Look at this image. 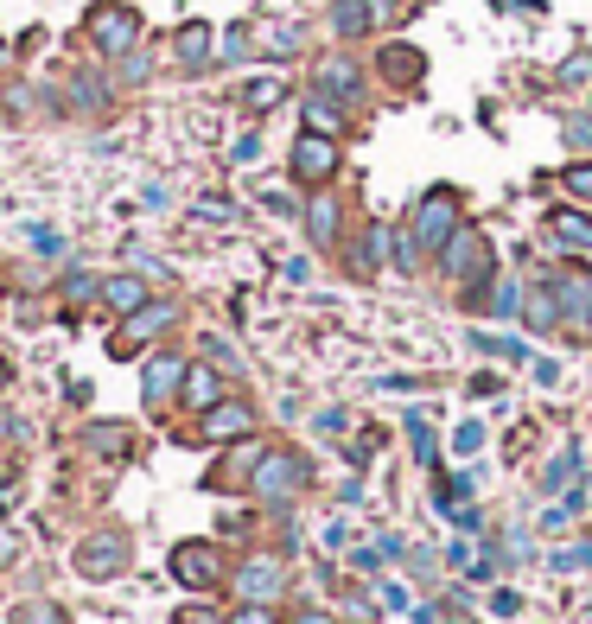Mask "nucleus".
<instances>
[{"label": "nucleus", "instance_id": "7ed1b4c3", "mask_svg": "<svg viewBox=\"0 0 592 624\" xmlns=\"http://www.w3.org/2000/svg\"><path fill=\"white\" fill-rule=\"evenodd\" d=\"M452 230H459V198L433 192V198H421V211H414V236L408 242H421V249H446Z\"/></svg>", "mask_w": 592, "mask_h": 624}, {"label": "nucleus", "instance_id": "bb28decb", "mask_svg": "<svg viewBox=\"0 0 592 624\" xmlns=\"http://www.w3.org/2000/svg\"><path fill=\"white\" fill-rule=\"evenodd\" d=\"M217 58H249V32H242V26H230V32H223V51H217Z\"/></svg>", "mask_w": 592, "mask_h": 624}, {"label": "nucleus", "instance_id": "f257e3e1", "mask_svg": "<svg viewBox=\"0 0 592 624\" xmlns=\"http://www.w3.org/2000/svg\"><path fill=\"white\" fill-rule=\"evenodd\" d=\"M83 32H90V45L102 51V58H121V51H134V39H141V13L121 7V0H96Z\"/></svg>", "mask_w": 592, "mask_h": 624}, {"label": "nucleus", "instance_id": "4c0bfd02", "mask_svg": "<svg viewBox=\"0 0 592 624\" xmlns=\"http://www.w3.org/2000/svg\"><path fill=\"white\" fill-rule=\"evenodd\" d=\"M293 624H332V618H325V612H300V618H293Z\"/></svg>", "mask_w": 592, "mask_h": 624}, {"label": "nucleus", "instance_id": "7c9ffc66", "mask_svg": "<svg viewBox=\"0 0 592 624\" xmlns=\"http://www.w3.org/2000/svg\"><path fill=\"white\" fill-rule=\"evenodd\" d=\"M592 77V58H586V51H580V58H567L561 64V83H586Z\"/></svg>", "mask_w": 592, "mask_h": 624}, {"label": "nucleus", "instance_id": "6ab92c4d", "mask_svg": "<svg viewBox=\"0 0 592 624\" xmlns=\"http://www.w3.org/2000/svg\"><path fill=\"white\" fill-rule=\"evenodd\" d=\"M83 446H96V453H128V446H134V427L96 421V427H83Z\"/></svg>", "mask_w": 592, "mask_h": 624}, {"label": "nucleus", "instance_id": "c756f323", "mask_svg": "<svg viewBox=\"0 0 592 624\" xmlns=\"http://www.w3.org/2000/svg\"><path fill=\"white\" fill-rule=\"evenodd\" d=\"M586 561H592V542H573V548L554 554V567H586Z\"/></svg>", "mask_w": 592, "mask_h": 624}, {"label": "nucleus", "instance_id": "423d86ee", "mask_svg": "<svg viewBox=\"0 0 592 624\" xmlns=\"http://www.w3.org/2000/svg\"><path fill=\"white\" fill-rule=\"evenodd\" d=\"M440 262L452 281H472V274H491V242H484L478 230H452V242L440 249Z\"/></svg>", "mask_w": 592, "mask_h": 624}, {"label": "nucleus", "instance_id": "f03ea898", "mask_svg": "<svg viewBox=\"0 0 592 624\" xmlns=\"http://www.w3.org/2000/svg\"><path fill=\"white\" fill-rule=\"evenodd\" d=\"M293 179H300V185H325V179H338V134L306 128L300 141H293Z\"/></svg>", "mask_w": 592, "mask_h": 624}, {"label": "nucleus", "instance_id": "9b49d317", "mask_svg": "<svg viewBox=\"0 0 592 624\" xmlns=\"http://www.w3.org/2000/svg\"><path fill=\"white\" fill-rule=\"evenodd\" d=\"M185 402L191 408H217L223 402V376L211 363H185Z\"/></svg>", "mask_w": 592, "mask_h": 624}, {"label": "nucleus", "instance_id": "c85d7f7f", "mask_svg": "<svg viewBox=\"0 0 592 624\" xmlns=\"http://www.w3.org/2000/svg\"><path fill=\"white\" fill-rule=\"evenodd\" d=\"M32 249H39V255H64V236H58V230H45V223H39V230H32Z\"/></svg>", "mask_w": 592, "mask_h": 624}, {"label": "nucleus", "instance_id": "a211bd4d", "mask_svg": "<svg viewBox=\"0 0 592 624\" xmlns=\"http://www.w3.org/2000/svg\"><path fill=\"white\" fill-rule=\"evenodd\" d=\"M281 96H287L281 77H249V83H242V109H249V115H268Z\"/></svg>", "mask_w": 592, "mask_h": 624}, {"label": "nucleus", "instance_id": "39448f33", "mask_svg": "<svg viewBox=\"0 0 592 624\" xmlns=\"http://www.w3.org/2000/svg\"><path fill=\"white\" fill-rule=\"evenodd\" d=\"M281 593H287V561H274V554H261V561L236 567V599H249V605H268V599H281Z\"/></svg>", "mask_w": 592, "mask_h": 624}, {"label": "nucleus", "instance_id": "e433bc0d", "mask_svg": "<svg viewBox=\"0 0 592 624\" xmlns=\"http://www.w3.org/2000/svg\"><path fill=\"white\" fill-rule=\"evenodd\" d=\"M13 554H20V548H13V535L0 529V561H13Z\"/></svg>", "mask_w": 592, "mask_h": 624}, {"label": "nucleus", "instance_id": "4be33fe9", "mask_svg": "<svg viewBox=\"0 0 592 624\" xmlns=\"http://www.w3.org/2000/svg\"><path fill=\"white\" fill-rule=\"evenodd\" d=\"M306 128H319V134H338L344 128V115L332 109L325 96H306Z\"/></svg>", "mask_w": 592, "mask_h": 624}, {"label": "nucleus", "instance_id": "c9c22d12", "mask_svg": "<svg viewBox=\"0 0 592 624\" xmlns=\"http://www.w3.org/2000/svg\"><path fill=\"white\" fill-rule=\"evenodd\" d=\"M179 624H223L217 612H179Z\"/></svg>", "mask_w": 592, "mask_h": 624}, {"label": "nucleus", "instance_id": "58836bf2", "mask_svg": "<svg viewBox=\"0 0 592 624\" xmlns=\"http://www.w3.org/2000/svg\"><path fill=\"white\" fill-rule=\"evenodd\" d=\"M586 332H592V312H586Z\"/></svg>", "mask_w": 592, "mask_h": 624}, {"label": "nucleus", "instance_id": "a878e982", "mask_svg": "<svg viewBox=\"0 0 592 624\" xmlns=\"http://www.w3.org/2000/svg\"><path fill=\"white\" fill-rule=\"evenodd\" d=\"M522 312H529V325H542V332H548V325H554V319H561V306H554V300H548V293H535V300H529V306H522Z\"/></svg>", "mask_w": 592, "mask_h": 624}, {"label": "nucleus", "instance_id": "b1692460", "mask_svg": "<svg viewBox=\"0 0 592 624\" xmlns=\"http://www.w3.org/2000/svg\"><path fill=\"white\" fill-rule=\"evenodd\" d=\"M319 83H325V90H357V64L325 58V64H319Z\"/></svg>", "mask_w": 592, "mask_h": 624}, {"label": "nucleus", "instance_id": "20e7f679", "mask_svg": "<svg viewBox=\"0 0 592 624\" xmlns=\"http://www.w3.org/2000/svg\"><path fill=\"white\" fill-rule=\"evenodd\" d=\"M172 319H179V306H172V300H147L141 312H128V325H121V338L109 344V351H115V357H134L147 338H160Z\"/></svg>", "mask_w": 592, "mask_h": 624}, {"label": "nucleus", "instance_id": "5701e85b", "mask_svg": "<svg viewBox=\"0 0 592 624\" xmlns=\"http://www.w3.org/2000/svg\"><path fill=\"white\" fill-rule=\"evenodd\" d=\"M472 344H478V351H497L503 363H522V357H529L516 338H503V332H472Z\"/></svg>", "mask_w": 592, "mask_h": 624}, {"label": "nucleus", "instance_id": "6e6552de", "mask_svg": "<svg viewBox=\"0 0 592 624\" xmlns=\"http://www.w3.org/2000/svg\"><path fill=\"white\" fill-rule=\"evenodd\" d=\"M172 574L204 593V586H217L223 561H217V548H211V542H179V548H172Z\"/></svg>", "mask_w": 592, "mask_h": 624}, {"label": "nucleus", "instance_id": "72a5a7b5", "mask_svg": "<svg viewBox=\"0 0 592 624\" xmlns=\"http://www.w3.org/2000/svg\"><path fill=\"white\" fill-rule=\"evenodd\" d=\"M312 427H319V433H344V414H338V408H325V414H319Z\"/></svg>", "mask_w": 592, "mask_h": 624}, {"label": "nucleus", "instance_id": "393cba45", "mask_svg": "<svg viewBox=\"0 0 592 624\" xmlns=\"http://www.w3.org/2000/svg\"><path fill=\"white\" fill-rule=\"evenodd\" d=\"M561 185H567V192H573V198H580V204H592V160H580V166H567V172H561Z\"/></svg>", "mask_w": 592, "mask_h": 624}, {"label": "nucleus", "instance_id": "473e14b6", "mask_svg": "<svg viewBox=\"0 0 592 624\" xmlns=\"http://www.w3.org/2000/svg\"><path fill=\"white\" fill-rule=\"evenodd\" d=\"M491 612H497V618H516L522 599H516V593H491Z\"/></svg>", "mask_w": 592, "mask_h": 624}, {"label": "nucleus", "instance_id": "0eeeda50", "mask_svg": "<svg viewBox=\"0 0 592 624\" xmlns=\"http://www.w3.org/2000/svg\"><path fill=\"white\" fill-rule=\"evenodd\" d=\"M300 484H306V465L300 459H293V453H268V459L255 465V484H249V491L255 497H287V491H300Z\"/></svg>", "mask_w": 592, "mask_h": 624}, {"label": "nucleus", "instance_id": "f3484780", "mask_svg": "<svg viewBox=\"0 0 592 624\" xmlns=\"http://www.w3.org/2000/svg\"><path fill=\"white\" fill-rule=\"evenodd\" d=\"M548 236L567 242V249H586V242H592V217H580V211H548Z\"/></svg>", "mask_w": 592, "mask_h": 624}, {"label": "nucleus", "instance_id": "4468645a", "mask_svg": "<svg viewBox=\"0 0 592 624\" xmlns=\"http://www.w3.org/2000/svg\"><path fill=\"white\" fill-rule=\"evenodd\" d=\"M102 300H109L115 312H141V306H147L141 274H109V281H102Z\"/></svg>", "mask_w": 592, "mask_h": 624}, {"label": "nucleus", "instance_id": "f704fd0d", "mask_svg": "<svg viewBox=\"0 0 592 624\" xmlns=\"http://www.w3.org/2000/svg\"><path fill=\"white\" fill-rule=\"evenodd\" d=\"M236 624H274V618L261 612V605H249V612H236Z\"/></svg>", "mask_w": 592, "mask_h": 624}, {"label": "nucleus", "instance_id": "ddd939ff", "mask_svg": "<svg viewBox=\"0 0 592 624\" xmlns=\"http://www.w3.org/2000/svg\"><path fill=\"white\" fill-rule=\"evenodd\" d=\"M421 71H427V58L414 45H389L382 51V77L389 83H421Z\"/></svg>", "mask_w": 592, "mask_h": 624}, {"label": "nucleus", "instance_id": "2f4dec72", "mask_svg": "<svg viewBox=\"0 0 592 624\" xmlns=\"http://www.w3.org/2000/svg\"><path fill=\"white\" fill-rule=\"evenodd\" d=\"M13 624H58V612H51V605H32V612H13Z\"/></svg>", "mask_w": 592, "mask_h": 624}, {"label": "nucleus", "instance_id": "412c9836", "mask_svg": "<svg viewBox=\"0 0 592 624\" xmlns=\"http://www.w3.org/2000/svg\"><path fill=\"white\" fill-rule=\"evenodd\" d=\"M573 472H580V446H561V453H554V465L542 472V497H548V491H561Z\"/></svg>", "mask_w": 592, "mask_h": 624}, {"label": "nucleus", "instance_id": "cd10ccee", "mask_svg": "<svg viewBox=\"0 0 592 624\" xmlns=\"http://www.w3.org/2000/svg\"><path fill=\"white\" fill-rule=\"evenodd\" d=\"M459 453H465V459L484 453V427H478V421H465V427H459Z\"/></svg>", "mask_w": 592, "mask_h": 624}, {"label": "nucleus", "instance_id": "1a4fd4ad", "mask_svg": "<svg viewBox=\"0 0 592 624\" xmlns=\"http://www.w3.org/2000/svg\"><path fill=\"white\" fill-rule=\"evenodd\" d=\"M128 567V548H121V535H96V542H83L77 548V574L83 580H109Z\"/></svg>", "mask_w": 592, "mask_h": 624}, {"label": "nucleus", "instance_id": "aec40b11", "mask_svg": "<svg viewBox=\"0 0 592 624\" xmlns=\"http://www.w3.org/2000/svg\"><path fill=\"white\" fill-rule=\"evenodd\" d=\"M306 230H312V242H338V204H332V192H319V198H312Z\"/></svg>", "mask_w": 592, "mask_h": 624}, {"label": "nucleus", "instance_id": "9d476101", "mask_svg": "<svg viewBox=\"0 0 592 624\" xmlns=\"http://www.w3.org/2000/svg\"><path fill=\"white\" fill-rule=\"evenodd\" d=\"M255 427V414L242 408V402H217V408H204V433L211 440H236V433H249Z\"/></svg>", "mask_w": 592, "mask_h": 624}, {"label": "nucleus", "instance_id": "2eb2a0df", "mask_svg": "<svg viewBox=\"0 0 592 624\" xmlns=\"http://www.w3.org/2000/svg\"><path fill=\"white\" fill-rule=\"evenodd\" d=\"M370 20H376L370 0H338V7H332V32H338V39H363Z\"/></svg>", "mask_w": 592, "mask_h": 624}, {"label": "nucleus", "instance_id": "f8f14e48", "mask_svg": "<svg viewBox=\"0 0 592 624\" xmlns=\"http://www.w3.org/2000/svg\"><path fill=\"white\" fill-rule=\"evenodd\" d=\"M185 383V357H153L147 363V402H172V389H179Z\"/></svg>", "mask_w": 592, "mask_h": 624}, {"label": "nucleus", "instance_id": "dca6fc26", "mask_svg": "<svg viewBox=\"0 0 592 624\" xmlns=\"http://www.w3.org/2000/svg\"><path fill=\"white\" fill-rule=\"evenodd\" d=\"M179 64H185V71H204V64H211V26H204V20H191L179 32Z\"/></svg>", "mask_w": 592, "mask_h": 624}]
</instances>
